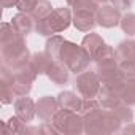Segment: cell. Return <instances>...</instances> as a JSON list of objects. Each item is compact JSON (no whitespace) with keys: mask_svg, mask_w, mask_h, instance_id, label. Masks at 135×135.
I'll list each match as a JSON object with an SVG mask.
<instances>
[{"mask_svg":"<svg viewBox=\"0 0 135 135\" xmlns=\"http://www.w3.org/2000/svg\"><path fill=\"white\" fill-rule=\"evenodd\" d=\"M110 3H111L114 8H118L119 11H124V10H129V8L132 7L133 0H110Z\"/></svg>","mask_w":135,"mask_h":135,"instance_id":"obj_29","label":"cell"},{"mask_svg":"<svg viewBox=\"0 0 135 135\" xmlns=\"http://www.w3.org/2000/svg\"><path fill=\"white\" fill-rule=\"evenodd\" d=\"M51 122L59 130V133L65 135H80L84 132V119L80 113L69 111V110H57L52 116Z\"/></svg>","mask_w":135,"mask_h":135,"instance_id":"obj_5","label":"cell"},{"mask_svg":"<svg viewBox=\"0 0 135 135\" xmlns=\"http://www.w3.org/2000/svg\"><path fill=\"white\" fill-rule=\"evenodd\" d=\"M75 2H76V0H67V5H69V7H72Z\"/></svg>","mask_w":135,"mask_h":135,"instance_id":"obj_32","label":"cell"},{"mask_svg":"<svg viewBox=\"0 0 135 135\" xmlns=\"http://www.w3.org/2000/svg\"><path fill=\"white\" fill-rule=\"evenodd\" d=\"M92 60L95 62V72H97V75L103 73L107 70H111V69L119 67L118 60H116V51L111 46H108V45H103L102 49L97 52V56Z\"/></svg>","mask_w":135,"mask_h":135,"instance_id":"obj_8","label":"cell"},{"mask_svg":"<svg viewBox=\"0 0 135 135\" xmlns=\"http://www.w3.org/2000/svg\"><path fill=\"white\" fill-rule=\"evenodd\" d=\"M52 62H54V59L46 51H43V52H33L30 56V60H29V64L32 65V69L35 70L37 75H46L48 70L51 69Z\"/></svg>","mask_w":135,"mask_h":135,"instance_id":"obj_18","label":"cell"},{"mask_svg":"<svg viewBox=\"0 0 135 135\" xmlns=\"http://www.w3.org/2000/svg\"><path fill=\"white\" fill-rule=\"evenodd\" d=\"M64 41H65L64 37H60V35H51V37L48 38V41H46L45 51H46L54 60H57V59H59V51H60Z\"/></svg>","mask_w":135,"mask_h":135,"instance_id":"obj_21","label":"cell"},{"mask_svg":"<svg viewBox=\"0 0 135 135\" xmlns=\"http://www.w3.org/2000/svg\"><path fill=\"white\" fill-rule=\"evenodd\" d=\"M16 92L15 89L11 88V84L7 81V80H2L0 81V100H2V103L8 105V103H13L16 100Z\"/></svg>","mask_w":135,"mask_h":135,"instance_id":"obj_22","label":"cell"},{"mask_svg":"<svg viewBox=\"0 0 135 135\" xmlns=\"http://www.w3.org/2000/svg\"><path fill=\"white\" fill-rule=\"evenodd\" d=\"M105 45V41H103V38L99 35V33H94V32H91V33H88V35H84V38H83V41H81V46L89 52V56L94 59L95 56H97V52L102 49V46Z\"/></svg>","mask_w":135,"mask_h":135,"instance_id":"obj_19","label":"cell"},{"mask_svg":"<svg viewBox=\"0 0 135 135\" xmlns=\"http://www.w3.org/2000/svg\"><path fill=\"white\" fill-rule=\"evenodd\" d=\"M100 126H102V133H114L121 130V119L114 113V110H107L103 108L100 114Z\"/></svg>","mask_w":135,"mask_h":135,"instance_id":"obj_17","label":"cell"},{"mask_svg":"<svg viewBox=\"0 0 135 135\" xmlns=\"http://www.w3.org/2000/svg\"><path fill=\"white\" fill-rule=\"evenodd\" d=\"M100 3H97L95 0H76V2L72 5L73 11H94L97 13Z\"/></svg>","mask_w":135,"mask_h":135,"instance_id":"obj_27","label":"cell"},{"mask_svg":"<svg viewBox=\"0 0 135 135\" xmlns=\"http://www.w3.org/2000/svg\"><path fill=\"white\" fill-rule=\"evenodd\" d=\"M97 99L100 102V105L107 110H113L116 108L118 105L124 103L122 99H121V91L118 89H113V88H108V86H100V91L97 94Z\"/></svg>","mask_w":135,"mask_h":135,"instance_id":"obj_13","label":"cell"},{"mask_svg":"<svg viewBox=\"0 0 135 135\" xmlns=\"http://www.w3.org/2000/svg\"><path fill=\"white\" fill-rule=\"evenodd\" d=\"M121 11L118 8H114L111 3L110 5H100L97 13H95V19H97V24L105 27V29H111V27H116L119 26L121 22Z\"/></svg>","mask_w":135,"mask_h":135,"instance_id":"obj_9","label":"cell"},{"mask_svg":"<svg viewBox=\"0 0 135 135\" xmlns=\"http://www.w3.org/2000/svg\"><path fill=\"white\" fill-rule=\"evenodd\" d=\"M121 99L127 105H135V75H130L126 78L122 88H121Z\"/></svg>","mask_w":135,"mask_h":135,"instance_id":"obj_20","label":"cell"},{"mask_svg":"<svg viewBox=\"0 0 135 135\" xmlns=\"http://www.w3.org/2000/svg\"><path fill=\"white\" fill-rule=\"evenodd\" d=\"M51 11H52V5H51V2H48V0H38V3H37L35 10H33L30 15L33 16L35 21H41V19H45Z\"/></svg>","mask_w":135,"mask_h":135,"instance_id":"obj_23","label":"cell"},{"mask_svg":"<svg viewBox=\"0 0 135 135\" xmlns=\"http://www.w3.org/2000/svg\"><path fill=\"white\" fill-rule=\"evenodd\" d=\"M24 121H21L18 116H11L10 119H8V122L7 124H2L3 126V132L5 133H24Z\"/></svg>","mask_w":135,"mask_h":135,"instance_id":"obj_24","label":"cell"},{"mask_svg":"<svg viewBox=\"0 0 135 135\" xmlns=\"http://www.w3.org/2000/svg\"><path fill=\"white\" fill-rule=\"evenodd\" d=\"M48 78L56 84V86H65L70 81V70L65 64H62L60 60H54L51 69L48 70Z\"/></svg>","mask_w":135,"mask_h":135,"instance_id":"obj_15","label":"cell"},{"mask_svg":"<svg viewBox=\"0 0 135 135\" xmlns=\"http://www.w3.org/2000/svg\"><path fill=\"white\" fill-rule=\"evenodd\" d=\"M11 26L16 29V32L22 37H27L32 30H35L37 21L33 19V16L30 13H22L19 11L16 16L11 18Z\"/></svg>","mask_w":135,"mask_h":135,"instance_id":"obj_14","label":"cell"},{"mask_svg":"<svg viewBox=\"0 0 135 135\" xmlns=\"http://www.w3.org/2000/svg\"><path fill=\"white\" fill-rule=\"evenodd\" d=\"M62 64H65L69 67V70L73 73H81L88 69L89 62L92 60V57L89 56V52L83 48L78 46L76 43H72L69 40H65L60 51H59V59Z\"/></svg>","mask_w":135,"mask_h":135,"instance_id":"obj_3","label":"cell"},{"mask_svg":"<svg viewBox=\"0 0 135 135\" xmlns=\"http://www.w3.org/2000/svg\"><path fill=\"white\" fill-rule=\"evenodd\" d=\"M3 8H11V7H16L18 5V0H0Z\"/></svg>","mask_w":135,"mask_h":135,"instance_id":"obj_30","label":"cell"},{"mask_svg":"<svg viewBox=\"0 0 135 135\" xmlns=\"http://www.w3.org/2000/svg\"><path fill=\"white\" fill-rule=\"evenodd\" d=\"M37 102H33L30 97L27 95H21L18 97L15 102H13V107H15V111H16V116L24 121V122H30L35 114H37V108H35Z\"/></svg>","mask_w":135,"mask_h":135,"instance_id":"obj_10","label":"cell"},{"mask_svg":"<svg viewBox=\"0 0 135 135\" xmlns=\"http://www.w3.org/2000/svg\"><path fill=\"white\" fill-rule=\"evenodd\" d=\"M122 32L129 37H135V15L133 13H127L121 18V22H119Z\"/></svg>","mask_w":135,"mask_h":135,"instance_id":"obj_25","label":"cell"},{"mask_svg":"<svg viewBox=\"0 0 135 135\" xmlns=\"http://www.w3.org/2000/svg\"><path fill=\"white\" fill-rule=\"evenodd\" d=\"M35 108H37V116L43 122H46V121H51L52 116L57 113L59 103H57V99H54L52 95H43L41 99H38Z\"/></svg>","mask_w":135,"mask_h":135,"instance_id":"obj_12","label":"cell"},{"mask_svg":"<svg viewBox=\"0 0 135 135\" xmlns=\"http://www.w3.org/2000/svg\"><path fill=\"white\" fill-rule=\"evenodd\" d=\"M116 60L119 69L127 75H135V41L124 40L116 48Z\"/></svg>","mask_w":135,"mask_h":135,"instance_id":"obj_7","label":"cell"},{"mask_svg":"<svg viewBox=\"0 0 135 135\" xmlns=\"http://www.w3.org/2000/svg\"><path fill=\"white\" fill-rule=\"evenodd\" d=\"M97 3H105V2H108V0H95Z\"/></svg>","mask_w":135,"mask_h":135,"instance_id":"obj_33","label":"cell"},{"mask_svg":"<svg viewBox=\"0 0 135 135\" xmlns=\"http://www.w3.org/2000/svg\"><path fill=\"white\" fill-rule=\"evenodd\" d=\"M75 91L83 97V99H95L99 91H100V78L97 72H81L78 73L75 80Z\"/></svg>","mask_w":135,"mask_h":135,"instance_id":"obj_6","label":"cell"},{"mask_svg":"<svg viewBox=\"0 0 135 135\" xmlns=\"http://www.w3.org/2000/svg\"><path fill=\"white\" fill-rule=\"evenodd\" d=\"M72 22H73V15H72L70 8L60 7V8H54L45 19L37 21L35 30H37V33H40L43 37H51L54 33H60V32L67 30Z\"/></svg>","mask_w":135,"mask_h":135,"instance_id":"obj_1","label":"cell"},{"mask_svg":"<svg viewBox=\"0 0 135 135\" xmlns=\"http://www.w3.org/2000/svg\"><path fill=\"white\" fill-rule=\"evenodd\" d=\"M38 3V0H18L16 8L22 13H32Z\"/></svg>","mask_w":135,"mask_h":135,"instance_id":"obj_28","label":"cell"},{"mask_svg":"<svg viewBox=\"0 0 135 135\" xmlns=\"http://www.w3.org/2000/svg\"><path fill=\"white\" fill-rule=\"evenodd\" d=\"M113 110H114V113L119 116V119H121L122 124H129V122L133 121V111H132L130 105H127V103H121V105H118V107L113 108Z\"/></svg>","mask_w":135,"mask_h":135,"instance_id":"obj_26","label":"cell"},{"mask_svg":"<svg viewBox=\"0 0 135 135\" xmlns=\"http://www.w3.org/2000/svg\"><path fill=\"white\" fill-rule=\"evenodd\" d=\"M122 133H135V124L133 122H129L124 129H121Z\"/></svg>","mask_w":135,"mask_h":135,"instance_id":"obj_31","label":"cell"},{"mask_svg":"<svg viewBox=\"0 0 135 135\" xmlns=\"http://www.w3.org/2000/svg\"><path fill=\"white\" fill-rule=\"evenodd\" d=\"M30 56L32 54L27 49L26 37H22V35L16 37L13 41L2 45V65L8 67L11 70L29 64Z\"/></svg>","mask_w":135,"mask_h":135,"instance_id":"obj_4","label":"cell"},{"mask_svg":"<svg viewBox=\"0 0 135 135\" xmlns=\"http://www.w3.org/2000/svg\"><path fill=\"white\" fill-rule=\"evenodd\" d=\"M73 26L81 32H91L94 30L97 24L95 13L94 11H73Z\"/></svg>","mask_w":135,"mask_h":135,"instance_id":"obj_16","label":"cell"},{"mask_svg":"<svg viewBox=\"0 0 135 135\" xmlns=\"http://www.w3.org/2000/svg\"><path fill=\"white\" fill-rule=\"evenodd\" d=\"M57 103H59V108H62V110H69V111L80 113L81 108H83L84 99H83L78 92L64 91V92H60V94L57 95Z\"/></svg>","mask_w":135,"mask_h":135,"instance_id":"obj_11","label":"cell"},{"mask_svg":"<svg viewBox=\"0 0 135 135\" xmlns=\"http://www.w3.org/2000/svg\"><path fill=\"white\" fill-rule=\"evenodd\" d=\"M38 75L35 73V70L32 69L30 64H26L19 69H8V67L2 65V80H7L11 88L15 89L16 95L21 97V95H27L30 91H32V86H33V81Z\"/></svg>","mask_w":135,"mask_h":135,"instance_id":"obj_2","label":"cell"}]
</instances>
